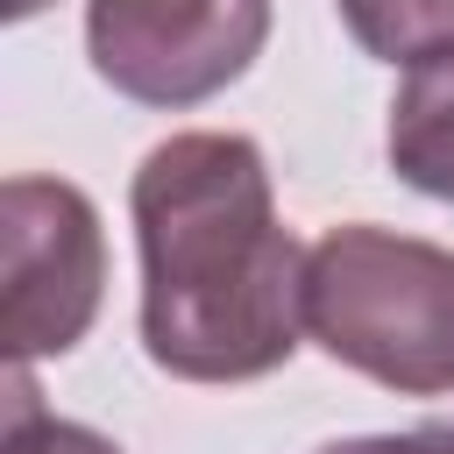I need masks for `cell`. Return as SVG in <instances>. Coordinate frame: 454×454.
<instances>
[{"instance_id": "obj_1", "label": "cell", "mask_w": 454, "mask_h": 454, "mask_svg": "<svg viewBox=\"0 0 454 454\" xmlns=\"http://www.w3.org/2000/svg\"><path fill=\"white\" fill-rule=\"evenodd\" d=\"M142 255V348L177 383H255L298 355L305 248L277 220L270 163L248 135L192 128L142 156L128 184Z\"/></svg>"}, {"instance_id": "obj_2", "label": "cell", "mask_w": 454, "mask_h": 454, "mask_svg": "<svg viewBox=\"0 0 454 454\" xmlns=\"http://www.w3.org/2000/svg\"><path fill=\"white\" fill-rule=\"evenodd\" d=\"M305 333L340 369L397 390H454V248L348 220L305 248Z\"/></svg>"}, {"instance_id": "obj_3", "label": "cell", "mask_w": 454, "mask_h": 454, "mask_svg": "<svg viewBox=\"0 0 454 454\" xmlns=\"http://www.w3.org/2000/svg\"><path fill=\"white\" fill-rule=\"evenodd\" d=\"M106 298L99 206L64 177H7L0 192V333L7 362L71 355Z\"/></svg>"}, {"instance_id": "obj_4", "label": "cell", "mask_w": 454, "mask_h": 454, "mask_svg": "<svg viewBox=\"0 0 454 454\" xmlns=\"http://www.w3.org/2000/svg\"><path fill=\"white\" fill-rule=\"evenodd\" d=\"M270 43V0H85V57L135 106H206Z\"/></svg>"}, {"instance_id": "obj_5", "label": "cell", "mask_w": 454, "mask_h": 454, "mask_svg": "<svg viewBox=\"0 0 454 454\" xmlns=\"http://www.w3.org/2000/svg\"><path fill=\"white\" fill-rule=\"evenodd\" d=\"M383 149H390V170L454 206V43L404 64V85L390 99V128H383Z\"/></svg>"}, {"instance_id": "obj_6", "label": "cell", "mask_w": 454, "mask_h": 454, "mask_svg": "<svg viewBox=\"0 0 454 454\" xmlns=\"http://www.w3.org/2000/svg\"><path fill=\"white\" fill-rule=\"evenodd\" d=\"M376 64H419L454 43V0H333Z\"/></svg>"}, {"instance_id": "obj_7", "label": "cell", "mask_w": 454, "mask_h": 454, "mask_svg": "<svg viewBox=\"0 0 454 454\" xmlns=\"http://www.w3.org/2000/svg\"><path fill=\"white\" fill-rule=\"evenodd\" d=\"M0 454H121L106 433L78 426V419H50L35 404V383L28 369H14V397H7V433H0Z\"/></svg>"}, {"instance_id": "obj_8", "label": "cell", "mask_w": 454, "mask_h": 454, "mask_svg": "<svg viewBox=\"0 0 454 454\" xmlns=\"http://www.w3.org/2000/svg\"><path fill=\"white\" fill-rule=\"evenodd\" d=\"M319 454H454V426H411V433H362V440H333Z\"/></svg>"}, {"instance_id": "obj_9", "label": "cell", "mask_w": 454, "mask_h": 454, "mask_svg": "<svg viewBox=\"0 0 454 454\" xmlns=\"http://www.w3.org/2000/svg\"><path fill=\"white\" fill-rule=\"evenodd\" d=\"M43 7H50V0H7L0 14H7V21H28V14H43Z\"/></svg>"}]
</instances>
